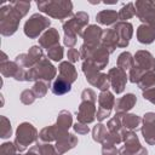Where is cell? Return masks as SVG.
Wrapping results in <instances>:
<instances>
[{
	"label": "cell",
	"mask_w": 155,
	"mask_h": 155,
	"mask_svg": "<svg viewBox=\"0 0 155 155\" xmlns=\"http://www.w3.org/2000/svg\"><path fill=\"white\" fill-rule=\"evenodd\" d=\"M30 8L28 1H11L0 7V33L4 36L13 35L19 25L21 19Z\"/></svg>",
	"instance_id": "obj_1"
},
{
	"label": "cell",
	"mask_w": 155,
	"mask_h": 155,
	"mask_svg": "<svg viewBox=\"0 0 155 155\" xmlns=\"http://www.w3.org/2000/svg\"><path fill=\"white\" fill-rule=\"evenodd\" d=\"M96 101L97 94L91 88H85L81 92V103L76 110L78 122L81 124H91L96 119Z\"/></svg>",
	"instance_id": "obj_2"
},
{
	"label": "cell",
	"mask_w": 155,
	"mask_h": 155,
	"mask_svg": "<svg viewBox=\"0 0 155 155\" xmlns=\"http://www.w3.org/2000/svg\"><path fill=\"white\" fill-rule=\"evenodd\" d=\"M39 11L57 19H64L73 15V2L68 0H48L36 2Z\"/></svg>",
	"instance_id": "obj_3"
},
{
	"label": "cell",
	"mask_w": 155,
	"mask_h": 155,
	"mask_svg": "<svg viewBox=\"0 0 155 155\" xmlns=\"http://www.w3.org/2000/svg\"><path fill=\"white\" fill-rule=\"evenodd\" d=\"M81 58L85 62L91 63L98 70H103L109 62V52L102 46H91L84 44L80 48Z\"/></svg>",
	"instance_id": "obj_4"
},
{
	"label": "cell",
	"mask_w": 155,
	"mask_h": 155,
	"mask_svg": "<svg viewBox=\"0 0 155 155\" xmlns=\"http://www.w3.org/2000/svg\"><path fill=\"white\" fill-rule=\"evenodd\" d=\"M56 68L52 65L48 58L44 57L38 64L27 70V81H46L50 84V81L56 78Z\"/></svg>",
	"instance_id": "obj_5"
},
{
	"label": "cell",
	"mask_w": 155,
	"mask_h": 155,
	"mask_svg": "<svg viewBox=\"0 0 155 155\" xmlns=\"http://www.w3.org/2000/svg\"><path fill=\"white\" fill-rule=\"evenodd\" d=\"M38 137H39L38 131L31 124L22 122L21 125H18L17 131H16V138L13 142L17 151H19V153L24 151L30 144L36 142Z\"/></svg>",
	"instance_id": "obj_6"
},
{
	"label": "cell",
	"mask_w": 155,
	"mask_h": 155,
	"mask_svg": "<svg viewBox=\"0 0 155 155\" xmlns=\"http://www.w3.org/2000/svg\"><path fill=\"white\" fill-rule=\"evenodd\" d=\"M82 71L86 76V80L94 87H97L98 90H101V92L103 91H108L110 87V81L108 78V74L102 73L101 70H98L94 65H92L88 62H82Z\"/></svg>",
	"instance_id": "obj_7"
},
{
	"label": "cell",
	"mask_w": 155,
	"mask_h": 155,
	"mask_svg": "<svg viewBox=\"0 0 155 155\" xmlns=\"http://www.w3.org/2000/svg\"><path fill=\"white\" fill-rule=\"evenodd\" d=\"M50 24H51V21L47 17L40 13H34L25 22L23 30L29 39H36L46 28L50 27Z\"/></svg>",
	"instance_id": "obj_8"
},
{
	"label": "cell",
	"mask_w": 155,
	"mask_h": 155,
	"mask_svg": "<svg viewBox=\"0 0 155 155\" xmlns=\"http://www.w3.org/2000/svg\"><path fill=\"white\" fill-rule=\"evenodd\" d=\"M0 73L5 78H13L17 81H27V70L19 67L16 62H10L5 52H1Z\"/></svg>",
	"instance_id": "obj_9"
},
{
	"label": "cell",
	"mask_w": 155,
	"mask_h": 155,
	"mask_svg": "<svg viewBox=\"0 0 155 155\" xmlns=\"http://www.w3.org/2000/svg\"><path fill=\"white\" fill-rule=\"evenodd\" d=\"M88 23V15L86 12H78L75 13L70 19H67L65 22H63V31L64 35H81L84 33V28L87 25Z\"/></svg>",
	"instance_id": "obj_10"
},
{
	"label": "cell",
	"mask_w": 155,
	"mask_h": 155,
	"mask_svg": "<svg viewBox=\"0 0 155 155\" xmlns=\"http://www.w3.org/2000/svg\"><path fill=\"white\" fill-rule=\"evenodd\" d=\"M136 16L144 24L155 28V1L138 0L134 2Z\"/></svg>",
	"instance_id": "obj_11"
},
{
	"label": "cell",
	"mask_w": 155,
	"mask_h": 155,
	"mask_svg": "<svg viewBox=\"0 0 155 155\" xmlns=\"http://www.w3.org/2000/svg\"><path fill=\"white\" fill-rule=\"evenodd\" d=\"M42 58H44V52H42L41 46H31L29 48L28 53H21V54H18L16 57L15 62L19 67L24 68L25 70L27 69L29 70L35 64H38Z\"/></svg>",
	"instance_id": "obj_12"
},
{
	"label": "cell",
	"mask_w": 155,
	"mask_h": 155,
	"mask_svg": "<svg viewBox=\"0 0 155 155\" xmlns=\"http://www.w3.org/2000/svg\"><path fill=\"white\" fill-rule=\"evenodd\" d=\"M115 105V98L114 94L108 90V91H103L98 94V110L96 114V117L98 121H103L105 120L110 113L111 109Z\"/></svg>",
	"instance_id": "obj_13"
},
{
	"label": "cell",
	"mask_w": 155,
	"mask_h": 155,
	"mask_svg": "<svg viewBox=\"0 0 155 155\" xmlns=\"http://www.w3.org/2000/svg\"><path fill=\"white\" fill-rule=\"evenodd\" d=\"M121 134H122L124 145L119 149V155H134L142 148L136 132L124 128Z\"/></svg>",
	"instance_id": "obj_14"
},
{
	"label": "cell",
	"mask_w": 155,
	"mask_h": 155,
	"mask_svg": "<svg viewBox=\"0 0 155 155\" xmlns=\"http://www.w3.org/2000/svg\"><path fill=\"white\" fill-rule=\"evenodd\" d=\"M113 29L117 36V47H127L133 34V25L130 22H117L113 25Z\"/></svg>",
	"instance_id": "obj_15"
},
{
	"label": "cell",
	"mask_w": 155,
	"mask_h": 155,
	"mask_svg": "<svg viewBox=\"0 0 155 155\" xmlns=\"http://www.w3.org/2000/svg\"><path fill=\"white\" fill-rule=\"evenodd\" d=\"M108 78H109V81H110V86L113 87L114 92L116 94L119 93H122L124 90H125V86H126V82H127V75H126V71L120 69L119 67H115V68H111L109 69L108 71Z\"/></svg>",
	"instance_id": "obj_16"
},
{
	"label": "cell",
	"mask_w": 155,
	"mask_h": 155,
	"mask_svg": "<svg viewBox=\"0 0 155 155\" xmlns=\"http://www.w3.org/2000/svg\"><path fill=\"white\" fill-rule=\"evenodd\" d=\"M142 136L149 145H155V113H147L142 119Z\"/></svg>",
	"instance_id": "obj_17"
},
{
	"label": "cell",
	"mask_w": 155,
	"mask_h": 155,
	"mask_svg": "<svg viewBox=\"0 0 155 155\" xmlns=\"http://www.w3.org/2000/svg\"><path fill=\"white\" fill-rule=\"evenodd\" d=\"M68 131L58 127L56 124L52 125V126H48V127H45L40 131L39 133V139L40 142H45V143H51V142H57L58 139L68 136Z\"/></svg>",
	"instance_id": "obj_18"
},
{
	"label": "cell",
	"mask_w": 155,
	"mask_h": 155,
	"mask_svg": "<svg viewBox=\"0 0 155 155\" xmlns=\"http://www.w3.org/2000/svg\"><path fill=\"white\" fill-rule=\"evenodd\" d=\"M134 64L143 71H155V58L149 51H137L134 54Z\"/></svg>",
	"instance_id": "obj_19"
},
{
	"label": "cell",
	"mask_w": 155,
	"mask_h": 155,
	"mask_svg": "<svg viewBox=\"0 0 155 155\" xmlns=\"http://www.w3.org/2000/svg\"><path fill=\"white\" fill-rule=\"evenodd\" d=\"M102 34H103V30L101 27H98L96 24L88 25L82 33L84 44L91 45V46H99L101 40H102Z\"/></svg>",
	"instance_id": "obj_20"
},
{
	"label": "cell",
	"mask_w": 155,
	"mask_h": 155,
	"mask_svg": "<svg viewBox=\"0 0 155 155\" xmlns=\"http://www.w3.org/2000/svg\"><path fill=\"white\" fill-rule=\"evenodd\" d=\"M136 103H137V97L133 93H126L125 96H122L115 101V105H114L115 113L116 114L127 113L128 110H131L134 107Z\"/></svg>",
	"instance_id": "obj_21"
},
{
	"label": "cell",
	"mask_w": 155,
	"mask_h": 155,
	"mask_svg": "<svg viewBox=\"0 0 155 155\" xmlns=\"http://www.w3.org/2000/svg\"><path fill=\"white\" fill-rule=\"evenodd\" d=\"M39 45L44 48H52L57 45H59V34L58 30L54 28L47 29L40 38H39Z\"/></svg>",
	"instance_id": "obj_22"
},
{
	"label": "cell",
	"mask_w": 155,
	"mask_h": 155,
	"mask_svg": "<svg viewBox=\"0 0 155 155\" xmlns=\"http://www.w3.org/2000/svg\"><path fill=\"white\" fill-rule=\"evenodd\" d=\"M101 45H102L109 53H113V52L115 51V48L117 47V36H116V34H115V31H114L113 28L103 30Z\"/></svg>",
	"instance_id": "obj_23"
},
{
	"label": "cell",
	"mask_w": 155,
	"mask_h": 155,
	"mask_svg": "<svg viewBox=\"0 0 155 155\" xmlns=\"http://www.w3.org/2000/svg\"><path fill=\"white\" fill-rule=\"evenodd\" d=\"M58 71H59V78L67 80L70 84H73L78 79V73H76L75 67L73 65V63H70L68 61L61 62V64L58 67Z\"/></svg>",
	"instance_id": "obj_24"
},
{
	"label": "cell",
	"mask_w": 155,
	"mask_h": 155,
	"mask_svg": "<svg viewBox=\"0 0 155 155\" xmlns=\"http://www.w3.org/2000/svg\"><path fill=\"white\" fill-rule=\"evenodd\" d=\"M137 39L140 44H145V45L151 44L155 40V28L147 24L139 25L137 29Z\"/></svg>",
	"instance_id": "obj_25"
},
{
	"label": "cell",
	"mask_w": 155,
	"mask_h": 155,
	"mask_svg": "<svg viewBox=\"0 0 155 155\" xmlns=\"http://www.w3.org/2000/svg\"><path fill=\"white\" fill-rule=\"evenodd\" d=\"M76 144H78V137L74 136V134H70V133H69L68 136H65V137L58 139V140L56 142L54 147H56L57 151H58L61 155H63V154L67 153L68 150L73 149Z\"/></svg>",
	"instance_id": "obj_26"
},
{
	"label": "cell",
	"mask_w": 155,
	"mask_h": 155,
	"mask_svg": "<svg viewBox=\"0 0 155 155\" xmlns=\"http://www.w3.org/2000/svg\"><path fill=\"white\" fill-rule=\"evenodd\" d=\"M117 19H119V15L114 10H103L96 15V21L103 25L116 24Z\"/></svg>",
	"instance_id": "obj_27"
},
{
	"label": "cell",
	"mask_w": 155,
	"mask_h": 155,
	"mask_svg": "<svg viewBox=\"0 0 155 155\" xmlns=\"http://www.w3.org/2000/svg\"><path fill=\"white\" fill-rule=\"evenodd\" d=\"M121 122H122V127L125 130L137 131L142 124V119L136 114L124 113V114H121Z\"/></svg>",
	"instance_id": "obj_28"
},
{
	"label": "cell",
	"mask_w": 155,
	"mask_h": 155,
	"mask_svg": "<svg viewBox=\"0 0 155 155\" xmlns=\"http://www.w3.org/2000/svg\"><path fill=\"white\" fill-rule=\"evenodd\" d=\"M51 90H52V92H53L54 94L62 96V94L68 93V92L71 90V84L68 82L67 80H64V79H62V78L58 76V78L54 80V82H53Z\"/></svg>",
	"instance_id": "obj_29"
},
{
	"label": "cell",
	"mask_w": 155,
	"mask_h": 155,
	"mask_svg": "<svg viewBox=\"0 0 155 155\" xmlns=\"http://www.w3.org/2000/svg\"><path fill=\"white\" fill-rule=\"evenodd\" d=\"M117 67L122 70H130L133 65H134V57L130 53V52H122L119 54L117 57V62H116Z\"/></svg>",
	"instance_id": "obj_30"
},
{
	"label": "cell",
	"mask_w": 155,
	"mask_h": 155,
	"mask_svg": "<svg viewBox=\"0 0 155 155\" xmlns=\"http://www.w3.org/2000/svg\"><path fill=\"white\" fill-rule=\"evenodd\" d=\"M56 125L65 131H68L71 126H73V116L68 110H62L59 111L58 116H57V122Z\"/></svg>",
	"instance_id": "obj_31"
},
{
	"label": "cell",
	"mask_w": 155,
	"mask_h": 155,
	"mask_svg": "<svg viewBox=\"0 0 155 155\" xmlns=\"http://www.w3.org/2000/svg\"><path fill=\"white\" fill-rule=\"evenodd\" d=\"M138 87L142 90H148L155 86V71H147L137 82Z\"/></svg>",
	"instance_id": "obj_32"
},
{
	"label": "cell",
	"mask_w": 155,
	"mask_h": 155,
	"mask_svg": "<svg viewBox=\"0 0 155 155\" xmlns=\"http://www.w3.org/2000/svg\"><path fill=\"white\" fill-rule=\"evenodd\" d=\"M108 133H109V131L103 124H97L92 130V138H93V140H96L98 143H103L107 139Z\"/></svg>",
	"instance_id": "obj_33"
},
{
	"label": "cell",
	"mask_w": 155,
	"mask_h": 155,
	"mask_svg": "<svg viewBox=\"0 0 155 155\" xmlns=\"http://www.w3.org/2000/svg\"><path fill=\"white\" fill-rule=\"evenodd\" d=\"M119 19H121V22H126V19L132 18L133 16H136V8H134V4L133 2H128L126 5H124L119 12Z\"/></svg>",
	"instance_id": "obj_34"
},
{
	"label": "cell",
	"mask_w": 155,
	"mask_h": 155,
	"mask_svg": "<svg viewBox=\"0 0 155 155\" xmlns=\"http://www.w3.org/2000/svg\"><path fill=\"white\" fill-rule=\"evenodd\" d=\"M107 128L110 133H121L124 130L122 122H121V114H115V116L108 121Z\"/></svg>",
	"instance_id": "obj_35"
},
{
	"label": "cell",
	"mask_w": 155,
	"mask_h": 155,
	"mask_svg": "<svg viewBox=\"0 0 155 155\" xmlns=\"http://www.w3.org/2000/svg\"><path fill=\"white\" fill-rule=\"evenodd\" d=\"M11 134H12L11 122H10V120H8L6 116L1 115V116H0V137L4 138V139H6V138H8Z\"/></svg>",
	"instance_id": "obj_36"
},
{
	"label": "cell",
	"mask_w": 155,
	"mask_h": 155,
	"mask_svg": "<svg viewBox=\"0 0 155 155\" xmlns=\"http://www.w3.org/2000/svg\"><path fill=\"white\" fill-rule=\"evenodd\" d=\"M48 87H50V84L48 82H46V81H36L34 84L31 91L34 92V94H35L36 98H42V97L46 96Z\"/></svg>",
	"instance_id": "obj_37"
},
{
	"label": "cell",
	"mask_w": 155,
	"mask_h": 155,
	"mask_svg": "<svg viewBox=\"0 0 155 155\" xmlns=\"http://www.w3.org/2000/svg\"><path fill=\"white\" fill-rule=\"evenodd\" d=\"M36 147L39 149V153L40 155H61L56 147L50 144V143H45V142H38L36 143Z\"/></svg>",
	"instance_id": "obj_38"
},
{
	"label": "cell",
	"mask_w": 155,
	"mask_h": 155,
	"mask_svg": "<svg viewBox=\"0 0 155 155\" xmlns=\"http://www.w3.org/2000/svg\"><path fill=\"white\" fill-rule=\"evenodd\" d=\"M47 58L48 59H52L54 62H58L63 58V47L57 45L50 50H47Z\"/></svg>",
	"instance_id": "obj_39"
},
{
	"label": "cell",
	"mask_w": 155,
	"mask_h": 155,
	"mask_svg": "<svg viewBox=\"0 0 155 155\" xmlns=\"http://www.w3.org/2000/svg\"><path fill=\"white\" fill-rule=\"evenodd\" d=\"M16 151H17L16 145L15 143H11V142L2 143L0 147V155H16L17 154Z\"/></svg>",
	"instance_id": "obj_40"
},
{
	"label": "cell",
	"mask_w": 155,
	"mask_h": 155,
	"mask_svg": "<svg viewBox=\"0 0 155 155\" xmlns=\"http://www.w3.org/2000/svg\"><path fill=\"white\" fill-rule=\"evenodd\" d=\"M102 154L103 155H116V154H119V150L116 149L114 143L105 140L102 143Z\"/></svg>",
	"instance_id": "obj_41"
},
{
	"label": "cell",
	"mask_w": 155,
	"mask_h": 155,
	"mask_svg": "<svg viewBox=\"0 0 155 155\" xmlns=\"http://www.w3.org/2000/svg\"><path fill=\"white\" fill-rule=\"evenodd\" d=\"M35 98L36 97H35V94H34V92L31 90H24L21 93V102L23 104H25V105H29V104L34 103Z\"/></svg>",
	"instance_id": "obj_42"
},
{
	"label": "cell",
	"mask_w": 155,
	"mask_h": 155,
	"mask_svg": "<svg viewBox=\"0 0 155 155\" xmlns=\"http://www.w3.org/2000/svg\"><path fill=\"white\" fill-rule=\"evenodd\" d=\"M67 57H68V62L75 63V62H78L81 58V54H80V52L76 48H69L68 53H67Z\"/></svg>",
	"instance_id": "obj_43"
},
{
	"label": "cell",
	"mask_w": 155,
	"mask_h": 155,
	"mask_svg": "<svg viewBox=\"0 0 155 155\" xmlns=\"http://www.w3.org/2000/svg\"><path fill=\"white\" fill-rule=\"evenodd\" d=\"M73 128H74V131H75L78 134H87L88 131H90L88 126H87L86 124H81V122L74 124V125H73Z\"/></svg>",
	"instance_id": "obj_44"
},
{
	"label": "cell",
	"mask_w": 155,
	"mask_h": 155,
	"mask_svg": "<svg viewBox=\"0 0 155 155\" xmlns=\"http://www.w3.org/2000/svg\"><path fill=\"white\" fill-rule=\"evenodd\" d=\"M143 98L147 99V101H149L150 103L155 104V87L144 90L143 91Z\"/></svg>",
	"instance_id": "obj_45"
},
{
	"label": "cell",
	"mask_w": 155,
	"mask_h": 155,
	"mask_svg": "<svg viewBox=\"0 0 155 155\" xmlns=\"http://www.w3.org/2000/svg\"><path fill=\"white\" fill-rule=\"evenodd\" d=\"M63 42H64L65 46L73 48L75 46V44H76V36H74V35H64Z\"/></svg>",
	"instance_id": "obj_46"
},
{
	"label": "cell",
	"mask_w": 155,
	"mask_h": 155,
	"mask_svg": "<svg viewBox=\"0 0 155 155\" xmlns=\"http://www.w3.org/2000/svg\"><path fill=\"white\" fill-rule=\"evenodd\" d=\"M134 155H148V150H147L144 147H142V148H140V149H139Z\"/></svg>",
	"instance_id": "obj_47"
}]
</instances>
